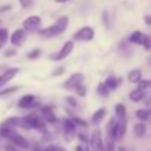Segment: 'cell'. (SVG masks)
Listing matches in <instances>:
<instances>
[{
	"label": "cell",
	"instance_id": "6da1fadb",
	"mask_svg": "<svg viewBox=\"0 0 151 151\" xmlns=\"http://www.w3.org/2000/svg\"><path fill=\"white\" fill-rule=\"evenodd\" d=\"M68 24H69V19H68L66 16L59 18V19H57V22H56L54 25H50V27H47V28H44V29H40V31H38V34H40L41 37H44V38L56 37V35L62 34V32L66 29Z\"/></svg>",
	"mask_w": 151,
	"mask_h": 151
},
{
	"label": "cell",
	"instance_id": "7a4b0ae2",
	"mask_svg": "<svg viewBox=\"0 0 151 151\" xmlns=\"http://www.w3.org/2000/svg\"><path fill=\"white\" fill-rule=\"evenodd\" d=\"M19 126L24 129H44V120L35 114H29L19 120Z\"/></svg>",
	"mask_w": 151,
	"mask_h": 151
},
{
	"label": "cell",
	"instance_id": "3957f363",
	"mask_svg": "<svg viewBox=\"0 0 151 151\" xmlns=\"http://www.w3.org/2000/svg\"><path fill=\"white\" fill-rule=\"evenodd\" d=\"M94 35H96L94 28H91V27H82V28H79L73 34V40H76V41H93L94 40Z\"/></svg>",
	"mask_w": 151,
	"mask_h": 151
},
{
	"label": "cell",
	"instance_id": "277c9868",
	"mask_svg": "<svg viewBox=\"0 0 151 151\" xmlns=\"http://www.w3.org/2000/svg\"><path fill=\"white\" fill-rule=\"evenodd\" d=\"M129 41L134 43V44H139V46H144L147 50H150L151 47V40L148 35L142 34L141 31H134L131 35H129Z\"/></svg>",
	"mask_w": 151,
	"mask_h": 151
},
{
	"label": "cell",
	"instance_id": "5b68a950",
	"mask_svg": "<svg viewBox=\"0 0 151 151\" xmlns=\"http://www.w3.org/2000/svg\"><path fill=\"white\" fill-rule=\"evenodd\" d=\"M81 84H84V75L78 72V73L70 75V76L66 79V82L63 84V88H65V90H69V91H75V88H76L78 85H81Z\"/></svg>",
	"mask_w": 151,
	"mask_h": 151
},
{
	"label": "cell",
	"instance_id": "8992f818",
	"mask_svg": "<svg viewBox=\"0 0 151 151\" xmlns=\"http://www.w3.org/2000/svg\"><path fill=\"white\" fill-rule=\"evenodd\" d=\"M90 142H91V147L94 151H104V142H103V137H101V131L99 128H96L91 134V138H90Z\"/></svg>",
	"mask_w": 151,
	"mask_h": 151
},
{
	"label": "cell",
	"instance_id": "52a82bcc",
	"mask_svg": "<svg viewBox=\"0 0 151 151\" xmlns=\"http://www.w3.org/2000/svg\"><path fill=\"white\" fill-rule=\"evenodd\" d=\"M40 25H41V18L32 15V16H28L27 19H24V22H22V27H24V28H22V29L32 32V31H37Z\"/></svg>",
	"mask_w": 151,
	"mask_h": 151
},
{
	"label": "cell",
	"instance_id": "ba28073f",
	"mask_svg": "<svg viewBox=\"0 0 151 151\" xmlns=\"http://www.w3.org/2000/svg\"><path fill=\"white\" fill-rule=\"evenodd\" d=\"M7 139L10 141V144H13V145L18 147V148H22V150H28V148H29V142L27 141V138L22 137L21 134L15 132V131L10 134V137H9Z\"/></svg>",
	"mask_w": 151,
	"mask_h": 151
},
{
	"label": "cell",
	"instance_id": "9c48e42d",
	"mask_svg": "<svg viewBox=\"0 0 151 151\" xmlns=\"http://www.w3.org/2000/svg\"><path fill=\"white\" fill-rule=\"evenodd\" d=\"M18 72H19V68H7V69L0 75V88H3L6 84H9V82L16 76Z\"/></svg>",
	"mask_w": 151,
	"mask_h": 151
},
{
	"label": "cell",
	"instance_id": "30bf717a",
	"mask_svg": "<svg viewBox=\"0 0 151 151\" xmlns=\"http://www.w3.org/2000/svg\"><path fill=\"white\" fill-rule=\"evenodd\" d=\"M25 38H27V34H25V31H24V29H15V31L12 32V35H10L9 41H10V44H12V46L19 47V46H22V44L25 43Z\"/></svg>",
	"mask_w": 151,
	"mask_h": 151
},
{
	"label": "cell",
	"instance_id": "8fae6325",
	"mask_svg": "<svg viewBox=\"0 0 151 151\" xmlns=\"http://www.w3.org/2000/svg\"><path fill=\"white\" fill-rule=\"evenodd\" d=\"M35 103H37L35 96H32V94H25V96H22V97L19 99L18 106H19L21 109H29V107H32Z\"/></svg>",
	"mask_w": 151,
	"mask_h": 151
},
{
	"label": "cell",
	"instance_id": "7c38bea8",
	"mask_svg": "<svg viewBox=\"0 0 151 151\" xmlns=\"http://www.w3.org/2000/svg\"><path fill=\"white\" fill-rule=\"evenodd\" d=\"M72 50H73V41H66L65 44H63V47L60 49V51L57 53V56H56V59L57 60H63V59H66L70 53H72Z\"/></svg>",
	"mask_w": 151,
	"mask_h": 151
},
{
	"label": "cell",
	"instance_id": "4fadbf2b",
	"mask_svg": "<svg viewBox=\"0 0 151 151\" xmlns=\"http://www.w3.org/2000/svg\"><path fill=\"white\" fill-rule=\"evenodd\" d=\"M63 129H65V134H66V139H72V137L75 134V129H76L72 119H65L63 120Z\"/></svg>",
	"mask_w": 151,
	"mask_h": 151
},
{
	"label": "cell",
	"instance_id": "5bb4252c",
	"mask_svg": "<svg viewBox=\"0 0 151 151\" xmlns=\"http://www.w3.org/2000/svg\"><path fill=\"white\" fill-rule=\"evenodd\" d=\"M41 114H43V120H44V122L54 123V122L57 120L56 116H54V113H53V109H51L50 106H44V107H41Z\"/></svg>",
	"mask_w": 151,
	"mask_h": 151
},
{
	"label": "cell",
	"instance_id": "9a60e30c",
	"mask_svg": "<svg viewBox=\"0 0 151 151\" xmlns=\"http://www.w3.org/2000/svg\"><path fill=\"white\" fill-rule=\"evenodd\" d=\"M106 114H107V110H106V107H100L97 111H94V114L91 116V123H94V125H99L103 122V119L106 117Z\"/></svg>",
	"mask_w": 151,
	"mask_h": 151
},
{
	"label": "cell",
	"instance_id": "2e32d148",
	"mask_svg": "<svg viewBox=\"0 0 151 151\" xmlns=\"http://www.w3.org/2000/svg\"><path fill=\"white\" fill-rule=\"evenodd\" d=\"M141 79H142V73H141L139 69H132V70L128 73V81L132 82V84H138Z\"/></svg>",
	"mask_w": 151,
	"mask_h": 151
},
{
	"label": "cell",
	"instance_id": "e0dca14e",
	"mask_svg": "<svg viewBox=\"0 0 151 151\" xmlns=\"http://www.w3.org/2000/svg\"><path fill=\"white\" fill-rule=\"evenodd\" d=\"M120 82H122V79H120V78H116V76H109V78L104 81V84H106V87L109 88V91L116 90Z\"/></svg>",
	"mask_w": 151,
	"mask_h": 151
},
{
	"label": "cell",
	"instance_id": "ac0fdd59",
	"mask_svg": "<svg viewBox=\"0 0 151 151\" xmlns=\"http://www.w3.org/2000/svg\"><path fill=\"white\" fill-rule=\"evenodd\" d=\"M114 113H116V117L120 119V120H126V107L122 104V103H117L114 106Z\"/></svg>",
	"mask_w": 151,
	"mask_h": 151
},
{
	"label": "cell",
	"instance_id": "d6986e66",
	"mask_svg": "<svg viewBox=\"0 0 151 151\" xmlns=\"http://www.w3.org/2000/svg\"><path fill=\"white\" fill-rule=\"evenodd\" d=\"M144 97H145V93H144V91H141V90H134V91L129 94V100L134 101V103L142 101Z\"/></svg>",
	"mask_w": 151,
	"mask_h": 151
},
{
	"label": "cell",
	"instance_id": "ffe728a7",
	"mask_svg": "<svg viewBox=\"0 0 151 151\" xmlns=\"http://www.w3.org/2000/svg\"><path fill=\"white\" fill-rule=\"evenodd\" d=\"M134 135L138 138H142L145 135V125L144 123H135L134 126Z\"/></svg>",
	"mask_w": 151,
	"mask_h": 151
},
{
	"label": "cell",
	"instance_id": "44dd1931",
	"mask_svg": "<svg viewBox=\"0 0 151 151\" xmlns=\"http://www.w3.org/2000/svg\"><path fill=\"white\" fill-rule=\"evenodd\" d=\"M135 114H137V117H138L139 120H148L151 117V109H141V110H138Z\"/></svg>",
	"mask_w": 151,
	"mask_h": 151
},
{
	"label": "cell",
	"instance_id": "7402d4cb",
	"mask_svg": "<svg viewBox=\"0 0 151 151\" xmlns=\"http://www.w3.org/2000/svg\"><path fill=\"white\" fill-rule=\"evenodd\" d=\"M97 93H99L100 96H103V97H107V96H109V88L106 87L104 82L99 84V87H97Z\"/></svg>",
	"mask_w": 151,
	"mask_h": 151
},
{
	"label": "cell",
	"instance_id": "603a6c76",
	"mask_svg": "<svg viewBox=\"0 0 151 151\" xmlns=\"http://www.w3.org/2000/svg\"><path fill=\"white\" fill-rule=\"evenodd\" d=\"M75 93L79 96V97H85V94H87V90H85V85L84 84H81V85H78L76 88H75Z\"/></svg>",
	"mask_w": 151,
	"mask_h": 151
},
{
	"label": "cell",
	"instance_id": "cb8c5ba5",
	"mask_svg": "<svg viewBox=\"0 0 151 151\" xmlns=\"http://www.w3.org/2000/svg\"><path fill=\"white\" fill-rule=\"evenodd\" d=\"M18 91V87H12V88H4L0 91V97H4V96H9L12 93H16Z\"/></svg>",
	"mask_w": 151,
	"mask_h": 151
},
{
	"label": "cell",
	"instance_id": "d4e9b609",
	"mask_svg": "<svg viewBox=\"0 0 151 151\" xmlns=\"http://www.w3.org/2000/svg\"><path fill=\"white\" fill-rule=\"evenodd\" d=\"M150 87V81H147V79H141L139 82H138V88L137 90H141V91H144L145 88H148Z\"/></svg>",
	"mask_w": 151,
	"mask_h": 151
},
{
	"label": "cell",
	"instance_id": "484cf974",
	"mask_svg": "<svg viewBox=\"0 0 151 151\" xmlns=\"http://www.w3.org/2000/svg\"><path fill=\"white\" fill-rule=\"evenodd\" d=\"M19 3H21V6L24 9H28V7H31L34 4V0H19Z\"/></svg>",
	"mask_w": 151,
	"mask_h": 151
},
{
	"label": "cell",
	"instance_id": "4316f807",
	"mask_svg": "<svg viewBox=\"0 0 151 151\" xmlns=\"http://www.w3.org/2000/svg\"><path fill=\"white\" fill-rule=\"evenodd\" d=\"M7 38H9V35H7V29L0 28V43H1V41H7Z\"/></svg>",
	"mask_w": 151,
	"mask_h": 151
},
{
	"label": "cell",
	"instance_id": "83f0119b",
	"mask_svg": "<svg viewBox=\"0 0 151 151\" xmlns=\"http://www.w3.org/2000/svg\"><path fill=\"white\" fill-rule=\"evenodd\" d=\"M40 53H41V51L38 50V49H35V50L29 51V53L27 54V57H28V59H37V57L40 56Z\"/></svg>",
	"mask_w": 151,
	"mask_h": 151
},
{
	"label": "cell",
	"instance_id": "f1b7e54d",
	"mask_svg": "<svg viewBox=\"0 0 151 151\" xmlns=\"http://www.w3.org/2000/svg\"><path fill=\"white\" fill-rule=\"evenodd\" d=\"M104 151H116V145H114V142H113V141H109Z\"/></svg>",
	"mask_w": 151,
	"mask_h": 151
},
{
	"label": "cell",
	"instance_id": "f546056e",
	"mask_svg": "<svg viewBox=\"0 0 151 151\" xmlns=\"http://www.w3.org/2000/svg\"><path fill=\"white\" fill-rule=\"evenodd\" d=\"M4 151H19V150H18V147H15L13 144H7V145L4 147Z\"/></svg>",
	"mask_w": 151,
	"mask_h": 151
},
{
	"label": "cell",
	"instance_id": "4dcf8cb0",
	"mask_svg": "<svg viewBox=\"0 0 151 151\" xmlns=\"http://www.w3.org/2000/svg\"><path fill=\"white\" fill-rule=\"evenodd\" d=\"M63 72H65V68H57V69L54 70V73H53V75H54V76H60Z\"/></svg>",
	"mask_w": 151,
	"mask_h": 151
},
{
	"label": "cell",
	"instance_id": "1f68e13d",
	"mask_svg": "<svg viewBox=\"0 0 151 151\" xmlns=\"http://www.w3.org/2000/svg\"><path fill=\"white\" fill-rule=\"evenodd\" d=\"M66 101H68V103H69V104H72V106H73V107H76V101L73 100V99H72V97H68V99H66Z\"/></svg>",
	"mask_w": 151,
	"mask_h": 151
},
{
	"label": "cell",
	"instance_id": "d6a6232c",
	"mask_svg": "<svg viewBox=\"0 0 151 151\" xmlns=\"http://www.w3.org/2000/svg\"><path fill=\"white\" fill-rule=\"evenodd\" d=\"M15 54H16V51H15V50L6 51V53H4V57H10V56H15Z\"/></svg>",
	"mask_w": 151,
	"mask_h": 151
},
{
	"label": "cell",
	"instance_id": "836d02e7",
	"mask_svg": "<svg viewBox=\"0 0 151 151\" xmlns=\"http://www.w3.org/2000/svg\"><path fill=\"white\" fill-rule=\"evenodd\" d=\"M43 151H57V147H54V145H49V147H46Z\"/></svg>",
	"mask_w": 151,
	"mask_h": 151
},
{
	"label": "cell",
	"instance_id": "e575fe53",
	"mask_svg": "<svg viewBox=\"0 0 151 151\" xmlns=\"http://www.w3.org/2000/svg\"><path fill=\"white\" fill-rule=\"evenodd\" d=\"M75 151H87V150H85V148H84V147H82V145L79 144V145H76V148H75Z\"/></svg>",
	"mask_w": 151,
	"mask_h": 151
},
{
	"label": "cell",
	"instance_id": "d590c367",
	"mask_svg": "<svg viewBox=\"0 0 151 151\" xmlns=\"http://www.w3.org/2000/svg\"><path fill=\"white\" fill-rule=\"evenodd\" d=\"M10 9V6H3V7H0V12H4V10H9Z\"/></svg>",
	"mask_w": 151,
	"mask_h": 151
},
{
	"label": "cell",
	"instance_id": "8d00e7d4",
	"mask_svg": "<svg viewBox=\"0 0 151 151\" xmlns=\"http://www.w3.org/2000/svg\"><path fill=\"white\" fill-rule=\"evenodd\" d=\"M6 69H7L6 66H0V75H1V73H3V72H4Z\"/></svg>",
	"mask_w": 151,
	"mask_h": 151
},
{
	"label": "cell",
	"instance_id": "74e56055",
	"mask_svg": "<svg viewBox=\"0 0 151 151\" xmlns=\"http://www.w3.org/2000/svg\"><path fill=\"white\" fill-rule=\"evenodd\" d=\"M145 22H147V24L150 25V24H151V18H145Z\"/></svg>",
	"mask_w": 151,
	"mask_h": 151
},
{
	"label": "cell",
	"instance_id": "f35d334b",
	"mask_svg": "<svg viewBox=\"0 0 151 151\" xmlns=\"http://www.w3.org/2000/svg\"><path fill=\"white\" fill-rule=\"evenodd\" d=\"M57 151H68V150H65L63 147H57Z\"/></svg>",
	"mask_w": 151,
	"mask_h": 151
},
{
	"label": "cell",
	"instance_id": "ab89813d",
	"mask_svg": "<svg viewBox=\"0 0 151 151\" xmlns=\"http://www.w3.org/2000/svg\"><path fill=\"white\" fill-rule=\"evenodd\" d=\"M117 151H126V150H125L123 147H120V148H117Z\"/></svg>",
	"mask_w": 151,
	"mask_h": 151
},
{
	"label": "cell",
	"instance_id": "60d3db41",
	"mask_svg": "<svg viewBox=\"0 0 151 151\" xmlns=\"http://www.w3.org/2000/svg\"><path fill=\"white\" fill-rule=\"evenodd\" d=\"M56 1H59V3H63V1H68V0H56Z\"/></svg>",
	"mask_w": 151,
	"mask_h": 151
},
{
	"label": "cell",
	"instance_id": "b9f144b4",
	"mask_svg": "<svg viewBox=\"0 0 151 151\" xmlns=\"http://www.w3.org/2000/svg\"><path fill=\"white\" fill-rule=\"evenodd\" d=\"M148 104H151V99H150V101H148Z\"/></svg>",
	"mask_w": 151,
	"mask_h": 151
},
{
	"label": "cell",
	"instance_id": "7bdbcfd3",
	"mask_svg": "<svg viewBox=\"0 0 151 151\" xmlns=\"http://www.w3.org/2000/svg\"><path fill=\"white\" fill-rule=\"evenodd\" d=\"M150 87H151V81H150Z\"/></svg>",
	"mask_w": 151,
	"mask_h": 151
},
{
	"label": "cell",
	"instance_id": "ee69618b",
	"mask_svg": "<svg viewBox=\"0 0 151 151\" xmlns=\"http://www.w3.org/2000/svg\"><path fill=\"white\" fill-rule=\"evenodd\" d=\"M0 24H1V19H0Z\"/></svg>",
	"mask_w": 151,
	"mask_h": 151
},
{
	"label": "cell",
	"instance_id": "f6af8a7d",
	"mask_svg": "<svg viewBox=\"0 0 151 151\" xmlns=\"http://www.w3.org/2000/svg\"><path fill=\"white\" fill-rule=\"evenodd\" d=\"M87 151H91V150H87Z\"/></svg>",
	"mask_w": 151,
	"mask_h": 151
},
{
	"label": "cell",
	"instance_id": "bcb514c9",
	"mask_svg": "<svg viewBox=\"0 0 151 151\" xmlns=\"http://www.w3.org/2000/svg\"><path fill=\"white\" fill-rule=\"evenodd\" d=\"M148 151H151V150H148Z\"/></svg>",
	"mask_w": 151,
	"mask_h": 151
}]
</instances>
